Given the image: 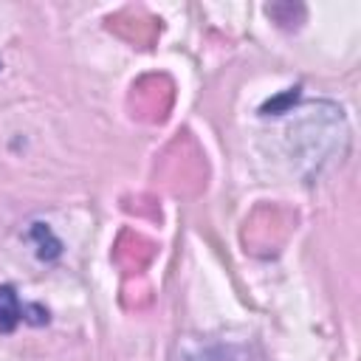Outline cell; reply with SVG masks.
<instances>
[{"instance_id":"cell-1","label":"cell","mask_w":361,"mask_h":361,"mask_svg":"<svg viewBox=\"0 0 361 361\" xmlns=\"http://www.w3.org/2000/svg\"><path fill=\"white\" fill-rule=\"evenodd\" d=\"M288 138H290L293 158L302 166L319 169L336 149L338 155L344 152V141H347L344 116L336 104H327V102L307 104L305 116L288 130Z\"/></svg>"},{"instance_id":"cell-2","label":"cell","mask_w":361,"mask_h":361,"mask_svg":"<svg viewBox=\"0 0 361 361\" xmlns=\"http://www.w3.org/2000/svg\"><path fill=\"white\" fill-rule=\"evenodd\" d=\"M155 175L172 195H197L206 186V158L189 133H178L158 155Z\"/></svg>"},{"instance_id":"cell-3","label":"cell","mask_w":361,"mask_h":361,"mask_svg":"<svg viewBox=\"0 0 361 361\" xmlns=\"http://www.w3.org/2000/svg\"><path fill=\"white\" fill-rule=\"evenodd\" d=\"M293 226H296V214L290 209L276 206V203H259L245 217L240 240H243L248 254L271 257V254H276L285 245V240L290 237Z\"/></svg>"},{"instance_id":"cell-4","label":"cell","mask_w":361,"mask_h":361,"mask_svg":"<svg viewBox=\"0 0 361 361\" xmlns=\"http://www.w3.org/2000/svg\"><path fill=\"white\" fill-rule=\"evenodd\" d=\"M172 102H175V85L166 73H147V76L135 79L130 87V96H127L130 116L144 124L166 121Z\"/></svg>"},{"instance_id":"cell-5","label":"cell","mask_w":361,"mask_h":361,"mask_svg":"<svg viewBox=\"0 0 361 361\" xmlns=\"http://www.w3.org/2000/svg\"><path fill=\"white\" fill-rule=\"evenodd\" d=\"M107 28L116 37H121V39L138 45V48H149L161 34V23L155 17H149L144 11H130V8L107 17Z\"/></svg>"},{"instance_id":"cell-6","label":"cell","mask_w":361,"mask_h":361,"mask_svg":"<svg viewBox=\"0 0 361 361\" xmlns=\"http://www.w3.org/2000/svg\"><path fill=\"white\" fill-rule=\"evenodd\" d=\"M155 257V243L147 240L144 234L133 231V228H124L118 237H116V245H113V262L124 271V274H141Z\"/></svg>"},{"instance_id":"cell-7","label":"cell","mask_w":361,"mask_h":361,"mask_svg":"<svg viewBox=\"0 0 361 361\" xmlns=\"http://www.w3.org/2000/svg\"><path fill=\"white\" fill-rule=\"evenodd\" d=\"M25 319V305L11 285H0V333H11Z\"/></svg>"},{"instance_id":"cell-8","label":"cell","mask_w":361,"mask_h":361,"mask_svg":"<svg viewBox=\"0 0 361 361\" xmlns=\"http://www.w3.org/2000/svg\"><path fill=\"white\" fill-rule=\"evenodd\" d=\"M31 240L37 245V257L45 259V262H51V259H56L62 254V243L54 237V231L45 223H34L31 226Z\"/></svg>"},{"instance_id":"cell-9","label":"cell","mask_w":361,"mask_h":361,"mask_svg":"<svg viewBox=\"0 0 361 361\" xmlns=\"http://www.w3.org/2000/svg\"><path fill=\"white\" fill-rule=\"evenodd\" d=\"M0 68H3V65H0Z\"/></svg>"}]
</instances>
